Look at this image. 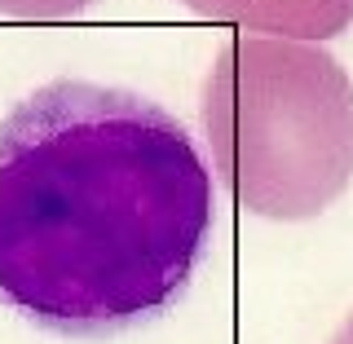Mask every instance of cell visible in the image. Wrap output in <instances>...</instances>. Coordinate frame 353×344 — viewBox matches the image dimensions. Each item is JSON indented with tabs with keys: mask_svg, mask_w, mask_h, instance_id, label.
Returning <instances> with one entry per match:
<instances>
[{
	"mask_svg": "<svg viewBox=\"0 0 353 344\" xmlns=\"http://www.w3.org/2000/svg\"><path fill=\"white\" fill-rule=\"evenodd\" d=\"M216 225L212 172L132 88L53 80L0 119V305L115 336L185 296Z\"/></svg>",
	"mask_w": 353,
	"mask_h": 344,
	"instance_id": "obj_1",
	"label": "cell"
},
{
	"mask_svg": "<svg viewBox=\"0 0 353 344\" xmlns=\"http://www.w3.org/2000/svg\"><path fill=\"white\" fill-rule=\"evenodd\" d=\"M203 132L239 208L309 221L353 181V80L309 40L234 36L203 80Z\"/></svg>",
	"mask_w": 353,
	"mask_h": 344,
	"instance_id": "obj_2",
	"label": "cell"
},
{
	"mask_svg": "<svg viewBox=\"0 0 353 344\" xmlns=\"http://www.w3.org/2000/svg\"><path fill=\"white\" fill-rule=\"evenodd\" d=\"M208 22L270 31L279 40H331L353 22V0H181Z\"/></svg>",
	"mask_w": 353,
	"mask_h": 344,
	"instance_id": "obj_3",
	"label": "cell"
},
{
	"mask_svg": "<svg viewBox=\"0 0 353 344\" xmlns=\"http://www.w3.org/2000/svg\"><path fill=\"white\" fill-rule=\"evenodd\" d=\"M93 0H0V14L14 18V22H66Z\"/></svg>",
	"mask_w": 353,
	"mask_h": 344,
	"instance_id": "obj_4",
	"label": "cell"
},
{
	"mask_svg": "<svg viewBox=\"0 0 353 344\" xmlns=\"http://www.w3.org/2000/svg\"><path fill=\"white\" fill-rule=\"evenodd\" d=\"M331 344H353V314L345 318V323H340V331L331 336Z\"/></svg>",
	"mask_w": 353,
	"mask_h": 344,
	"instance_id": "obj_5",
	"label": "cell"
}]
</instances>
